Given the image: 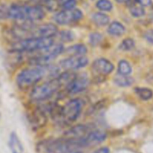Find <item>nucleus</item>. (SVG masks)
<instances>
[{
  "mask_svg": "<svg viewBox=\"0 0 153 153\" xmlns=\"http://www.w3.org/2000/svg\"><path fill=\"white\" fill-rule=\"evenodd\" d=\"M53 44L52 38H28L16 40L10 44V52L21 53L23 52H35L50 47Z\"/></svg>",
  "mask_w": 153,
  "mask_h": 153,
  "instance_id": "f257e3e1",
  "label": "nucleus"
},
{
  "mask_svg": "<svg viewBox=\"0 0 153 153\" xmlns=\"http://www.w3.org/2000/svg\"><path fill=\"white\" fill-rule=\"evenodd\" d=\"M82 146H84L83 140H75L64 137L41 143L40 148L45 153H68L76 151L77 148Z\"/></svg>",
  "mask_w": 153,
  "mask_h": 153,
  "instance_id": "f03ea898",
  "label": "nucleus"
},
{
  "mask_svg": "<svg viewBox=\"0 0 153 153\" xmlns=\"http://www.w3.org/2000/svg\"><path fill=\"white\" fill-rule=\"evenodd\" d=\"M46 69L43 67L25 69L17 75L16 85L20 89H27L40 81L46 74Z\"/></svg>",
  "mask_w": 153,
  "mask_h": 153,
  "instance_id": "7ed1b4c3",
  "label": "nucleus"
},
{
  "mask_svg": "<svg viewBox=\"0 0 153 153\" xmlns=\"http://www.w3.org/2000/svg\"><path fill=\"white\" fill-rule=\"evenodd\" d=\"M62 87L58 79H54L35 87L31 93V98L34 101H42L50 98Z\"/></svg>",
  "mask_w": 153,
  "mask_h": 153,
  "instance_id": "20e7f679",
  "label": "nucleus"
},
{
  "mask_svg": "<svg viewBox=\"0 0 153 153\" xmlns=\"http://www.w3.org/2000/svg\"><path fill=\"white\" fill-rule=\"evenodd\" d=\"M63 50H64V48L62 44H52L50 47L40 50V54L33 60L35 64L46 65L49 61L53 60V58L59 55L63 52Z\"/></svg>",
  "mask_w": 153,
  "mask_h": 153,
  "instance_id": "39448f33",
  "label": "nucleus"
},
{
  "mask_svg": "<svg viewBox=\"0 0 153 153\" xmlns=\"http://www.w3.org/2000/svg\"><path fill=\"white\" fill-rule=\"evenodd\" d=\"M82 110V102L78 99L70 100L62 107V119L68 123L76 120Z\"/></svg>",
  "mask_w": 153,
  "mask_h": 153,
  "instance_id": "423d86ee",
  "label": "nucleus"
},
{
  "mask_svg": "<svg viewBox=\"0 0 153 153\" xmlns=\"http://www.w3.org/2000/svg\"><path fill=\"white\" fill-rule=\"evenodd\" d=\"M57 33V27L54 24L45 23L33 26L29 31V38H52Z\"/></svg>",
  "mask_w": 153,
  "mask_h": 153,
  "instance_id": "0eeeda50",
  "label": "nucleus"
},
{
  "mask_svg": "<svg viewBox=\"0 0 153 153\" xmlns=\"http://www.w3.org/2000/svg\"><path fill=\"white\" fill-rule=\"evenodd\" d=\"M82 17V13L79 9L64 10L57 13L54 17L56 22L60 25H68L76 22Z\"/></svg>",
  "mask_w": 153,
  "mask_h": 153,
  "instance_id": "6e6552de",
  "label": "nucleus"
},
{
  "mask_svg": "<svg viewBox=\"0 0 153 153\" xmlns=\"http://www.w3.org/2000/svg\"><path fill=\"white\" fill-rule=\"evenodd\" d=\"M92 128L87 125H82L79 124L75 126H73L70 129L65 131L64 136L65 138L70 139V140H82L91 132Z\"/></svg>",
  "mask_w": 153,
  "mask_h": 153,
  "instance_id": "1a4fd4ad",
  "label": "nucleus"
},
{
  "mask_svg": "<svg viewBox=\"0 0 153 153\" xmlns=\"http://www.w3.org/2000/svg\"><path fill=\"white\" fill-rule=\"evenodd\" d=\"M88 61L84 56H74L62 60L60 62L62 67L68 70H76L86 67Z\"/></svg>",
  "mask_w": 153,
  "mask_h": 153,
  "instance_id": "9d476101",
  "label": "nucleus"
},
{
  "mask_svg": "<svg viewBox=\"0 0 153 153\" xmlns=\"http://www.w3.org/2000/svg\"><path fill=\"white\" fill-rule=\"evenodd\" d=\"M114 66L110 61L104 58L95 60L92 64V70L98 76H106L113 70Z\"/></svg>",
  "mask_w": 153,
  "mask_h": 153,
  "instance_id": "9b49d317",
  "label": "nucleus"
},
{
  "mask_svg": "<svg viewBox=\"0 0 153 153\" xmlns=\"http://www.w3.org/2000/svg\"><path fill=\"white\" fill-rule=\"evenodd\" d=\"M88 80L84 75L76 76V78L66 87V89L70 94H77L87 88Z\"/></svg>",
  "mask_w": 153,
  "mask_h": 153,
  "instance_id": "f8f14e48",
  "label": "nucleus"
},
{
  "mask_svg": "<svg viewBox=\"0 0 153 153\" xmlns=\"http://www.w3.org/2000/svg\"><path fill=\"white\" fill-rule=\"evenodd\" d=\"M106 138V133L100 130H92L83 139L84 146L98 144Z\"/></svg>",
  "mask_w": 153,
  "mask_h": 153,
  "instance_id": "ddd939ff",
  "label": "nucleus"
},
{
  "mask_svg": "<svg viewBox=\"0 0 153 153\" xmlns=\"http://www.w3.org/2000/svg\"><path fill=\"white\" fill-rule=\"evenodd\" d=\"M26 21L40 20L44 16V12L38 6H26L25 5Z\"/></svg>",
  "mask_w": 153,
  "mask_h": 153,
  "instance_id": "4468645a",
  "label": "nucleus"
},
{
  "mask_svg": "<svg viewBox=\"0 0 153 153\" xmlns=\"http://www.w3.org/2000/svg\"><path fill=\"white\" fill-rule=\"evenodd\" d=\"M66 54L71 55V57L74 56H83L87 52V49L85 45L83 44H76L74 46H69L68 48L64 50Z\"/></svg>",
  "mask_w": 153,
  "mask_h": 153,
  "instance_id": "2eb2a0df",
  "label": "nucleus"
},
{
  "mask_svg": "<svg viewBox=\"0 0 153 153\" xmlns=\"http://www.w3.org/2000/svg\"><path fill=\"white\" fill-rule=\"evenodd\" d=\"M9 146L12 153H22L23 148L15 133H11L9 137Z\"/></svg>",
  "mask_w": 153,
  "mask_h": 153,
  "instance_id": "dca6fc26",
  "label": "nucleus"
},
{
  "mask_svg": "<svg viewBox=\"0 0 153 153\" xmlns=\"http://www.w3.org/2000/svg\"><path fill=\"white\" fill-rule=\"evenodd\" d=\"M32 122L34 126L40 127L46 123V117L43 111H41L40 110H37L34 111V114L32 115Z\"/></svg>",
  "mask_w": 153,
  "mask_h": 153,
  "instance_id": "f3484780",
  "label": "nucleus"
},
{
  "mask_svg": "<svg viewBox=\"0 0 153 153\" xmlns=\"http://www.w3.org/2000/svg\"><path fill=\"white\" fill-rule=\"evenodd\" d=\"M124 25L118 22H112L108 28V32L114 36H121L124 33Z\"/></svg>",
  "mask_w": 153,
  "mask_h": 153,
  "instance_id": "a211bd4d",
  "label": "nucleus"
},
{
  "mask_svg": "<svg viewBox=\"0 0 153 153\" xmlns=\"http://www.w3.org/2000/svg\"><path fill=\"white\" fill-rule=\"evenodd\" d=\"M92 19L96 25L99 26H104L109 23L110 18L107 15L102 13H96L93 14Z\"/></svg>",
  "mask_w": 153,
  "mask_h": 153,
  "instance_id": "6ab92c4d",
  "label": "nucleus"
},
{
  "mask_svg": "<svg viewBox=\"0 0 153 153\" xmlns=\"http://www.w3.org/2000/svg\"><path fill=\"white\" fill-rule=\"evenodd\" d=\"M136 95L142 100H148L152 97L153 92L146 88H136L134 89Z\"/></svg>",
  "mask_w": 153,
  "mask_h": 153,
  "instance_id": "aec40b11",
  "label": "nucleus"
},
{
  "mask_svg": "<svg viewBox=\"0 0 153 153\" xmlns=\"http://www.w3.org/2000/svg\"><path fill=\"white\" fill-rule=\"evenodd\" d=\"M131 67L130 64L125 60H121L118 62V72L119 75L122 76H128L131 73Z\"/></svg>",
  "mask_w": 153,
  "mask_h": 153,
  "instance_id": "412c9836",
  "label": "nucleus"
},
{
  "mask_svg": "<svg viewBox=\"0 0 153 153\" xmlns=\"http://www.w3.org/2000/svg\"><path fill=\"white\" fill-rule=\"evenodd\" d=\"M114 82L117 85L121 87H128L132 85L134 82V79L131 77H129L127 76H116L114 79Z\"/></svg>",
  "mask_w": 153,
  "mask_h": 153,
  "instance_id": "4be33fe9",
  "label": "nucleus"
},
{
  "mask_svg": "<svg viewBox=\"0 0 153 153\" xmlns=\"http://www.w3.org/2000/svg\"><path fill=\"white\" fill-rule=\"evenodd\" d=\"M43 5L50 11H56L59 7L58 0H44Z\"/></svg>",
  "mask_w": 153,
  "mask_h": 153,
  "instance_id": "5701e85b",
  "label": "nucleus"
},
{
  "mask_svg": "<svg viewBox=\"0 0 153 153\" xmlns=\"http://www.w3.org/2000/svg\"><path fill=\"white\" fill-rule=\"evenodd\" d=\"M96 6L99 10L104 11H110L112 8V4L110 0H98Z\"/></svg>",
  "mask_w": 153,
  "mask_h": 153,
  "instance_id": "b1692460",
  "label": "nucleus"
},
{
  "mask_svg": "<svg viewBox=\"0 0 153 153\" xmlns=\"http://www.w3.org/2000/svg\"><path fill=\"white\" fill-rule=\"evenodd\" d=\"M130 12L132 16L135 17H140L145 14V10L142 6L136 5V4H132L130 7Z\"/></svg>",
  "mask_w": 153,
  "mask_h": 153,
  "instance_id": "393cba45",
  "label": "nucleus"
},
{
  "mask_svg": "<svg viewBox=\"0 0 153 153\" xmlns=\"http://www.w3.org/2000/svg\"><path fill=\"white\" fill-rule=\"evenodd\" d=\"M59 4L64 10H72L76 4V0H58Z\"/></svg>",
  "mask_w": 153,
  "mask_h": 153,
  "instance_id": "a878e982",
  "label": "nucleus"
},
{
  "mask_svg": "<svg viewBox=\"0 0 153 153\" xmlns=\"http://www.w3.org/2000/svg\"><path fill=\"white\" fill-rule=\"evenodd\" d=\"M134 47V41L130 38H126L123 40L120 45V49L123 50H130Z\"/></svg>",
  "mask_w": 153,
  "mask_h": 153,
  "instance_id": "bb28decb",
  "label": "nucleus"
},
{
  "mask_svg": "<svg viewBox=\"0 0 153 153\" xmlns=\"http://www.w3.org/2000/svg\"><path fill=\"white\" fill-rule=\"evenodd\" d=\"M9 19V6L5 4H0V19Z\"/></svg>",
  "mask_w": 153,
  "mask_h": 153,
  "instance_id": "cd10ccee",
  "label": "nucleus"
},
{
  "mask_svg": "<svg viewBox=\"0 0 153 153\" xmlns=\"http://www.w3.org/2000/svg\"><path fill=\"white\" fill-rule=\"evenodd\" d=\"M102 40L101 34L98 32L92 33L89 36V42L92 46H97Z\"/></svg>",
  "mask_w": 153,
  "mask_h": 153,
  "instance_id": "c85d7f7f",
  "label": "nucleus"
},
{
  "mask_svg": "<svg viewBox=\"0 0 153 153\" xmlns=\"http://www.w3.org/2000/svg\"><path fill=\"white\" fill-rule=\"evenodd\" d=\"M60 37L64 42L71 41L74 39V34L70 31H63L60 33Z\"/></svg>",
  "mask_w": 153,
  "mask_h": 153,
  "instance_id": "c756f323",
  "label": "nucleus"
},
{
  "mask_svg": "<svg viewBox=\"0 0 153 153\" xmlns=\"http://www.w3.org/2000/svg\"><path fill=\"white\" fill-rule=\"evenodd\" d=\"M145 38L149 43H153V30H149L145 33Z\"/></svg>",
  "mask_w": 153,
  "mask_h": 153,
  "instance_id": "7c9ffc66",
  "label": "nucleus"
},
{
  "mask_svg": "<svg viewBox=\"0 0 153 153\" xmlns=\"http://www.w3.org/2000/svg\"><path fill=\"white\" fill-rule=\"evenodd\" d=\"M141 6H149L152 4V0H135Z\"/></svg>",
  "mask_w": 153,
  "mask_h": 153,
  "instance_id": "2f4dec72",
  "label": "nucleus"
},
{
  "mask_svg": "<svg viewBox=\"0 0 153 153\" xmlns=\"http://www.w3.org/2000/svg\"><path fill=\"white\" fill-rule=\"evenodd\" d=\"M93 153H110V149L107 147H102L94 151Z\"/></svg>",
  "mask_w": 153,
  "mask_h": 153,
  "instance_id": "473e14b6",
  "label": "nucleus"
},
{
  "mask_svg": "<svg viewBox=\"0 0 153 153\" xmlns=\"http://www.w3.org/2000/svg\"><path fill=\"white\" fill-rule=\"evenodd\" d=\"M116 1H118V2L122 3V2H127V1H128L129 0H116Z\"/></svg>",
  "mask_w": 153,
  "mask_h": 153,
  "instance_id": "72a5a7b5",
  "label": "nucleus"
},
{
  "mask_svg": "<svg viewBox=\"0 0 153 153\" xmlns=\"http://www.w3.org/2000/svg\"><path fill=\"white\" fill-rule=\"evenodd\" d=\"M68 153H82V152H79V151H74V152H68Z\"/></svg>",
  "mask_w": 153,
  "mask_h": 153,
  "instance_id": "f704fd0d",
  "label": "nucleus"
},
{
  "mask_svg": "<svg viewBox=\"0 0 153 153\" xmlns=\"http://www.w3.org/2000/svg\"><path fill=\"white\" fill-rule=\"evenodd\" d=\"M33 1H34V0H33Z\"/></svg>",
  "mask_w": 153,
  "mask_h": 153,
  "instance_id": "c9c22d12",
  "label": "nucleus"
}]
</instances>
